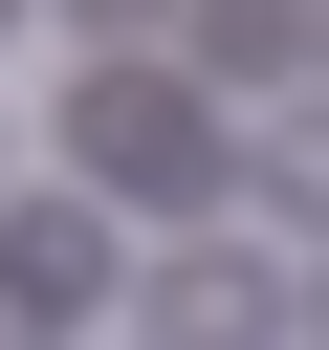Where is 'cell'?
Returning <instances> with one entry per match:
<instances>
[{
    "label": "cell",
    "instance_id": "277c9868",
    "mask_svg": "<svg viewBox=\"0 0 329 350\" xmlns=\"http://www.w3.org/2000/svg\"><path fill=\"white\" fill-rule=\"evenodd\" d=\"M132 306H154V350H263V328H285V284H263V262H219V241H175Z\"/></svg>",
    "mask_w": 329,
    "mask_h": 350
},
{
    "label": "cell",
    "instance_id": "52a82bcc",
    "mask_svg": "<svg viewBox=\"0 0 329 350\" xmlns=\"http://www.w3.org/2000/svg\"><path fill=\"white\" fill-rule=\"evenodd\" d=\"M66 22H110V44H132V22H154V0H66Z\"/></svg>",
    "mask_w": 329,
    "mask_h": 350
},
{
    "label": "cell",
    "instance_id": "3957f363",
    "mask_svg": "<svg viewBox=\"0 0 329 350\" xmlns=\"http://www.w3.org/2000/svg\"><path fill=\"white\" fill-rule=\"evenodd\" d=\"M175 66L197 88H307L329 66V0H175Z\"/></svg>",
    "mask_w": 329,
    "mask_h": 350
},
{
    "label": "cell",
    "instance_id": "7a4b0ae2",
    "mask_svg": "<svg viewBox=\"0 0 329 350\" xmlns=\"http://www.w3.org/2000/svg\"><path fill=\"white\" fill-rule=\"evenodd\" d=\"M66 306H110V197L0 219V350H22V328H66Z\"/></svg>",
    "mask_w": 329,
    "mask_h": 350
},
{
    "label": "cell",
    "instance_id": "6da1fadb",
    "mask_svg": "<svg viewBox=\"0 0 329 350\" xmlns=\"http://www.w3.org/2000/svg\"><path fill=\"white\" fill-rule=\"evenodd\" d=\"M66 175L88 197H219L241 153H219V88L197 66H88L66 88Z\"/></svg>",
    "mask_w": 329,
    "mask_h": 350
},
{
    "label": "cell",
    "instance_id": "5b68a950",
    "mask_svg": "<svg viewBox=\"0 0 329 350\" xmlns=\"http://www.w3.org/2000/svg\"><path fill=\"white\" fill-rule=\"evenodd\" d=\"M263 197H285V219H329V109H285V131H263Z\"/></svg>",
    "mask_w": 329,
    "mask_h": 350
},
{
    "label": "cell",
    "instance_id": "8992f818",
    "mask_svg": "<svg viewBox=\"0 0 329 350\" xmlns=\"http://www.w3.org/2000/svg\"><path fill=\"white\" fill-rule=\"evenodd\" d=\"M285 350H329V262H307V284H285Z\"/></svg>",
    "mask_w": 329,
    "mask_h": 350
}]
</instances>
